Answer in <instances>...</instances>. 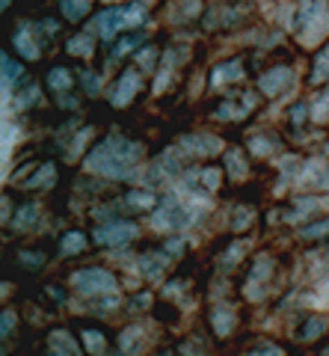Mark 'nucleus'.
Listing matches in <instances>:
<instances>
[{"label":"nucleus","instance_id":"nucleus-26","mask_svg":"<svg viewBox=\"0 0 329 356\" xmlns=\"http://www.w3.org/2000/svg\"><path fill=\"white\" fill-rule=\"evenodd\" d=\"M15 327V312H3V327H0V332H3V339L9 336V330Z\"/></svg>","mask_w":329,"mask_h":356},{"label":"nucleus","instance_id":"nucleus-15","mask_svg":"<svg viewBox=\"0 0 329 356\" xmlns=\"http://www.w3.org/2000/svg\"><path fill=\"white\" fill-rule=\"evenodd\" d=\"M83 247H86V238L81 232H69V235L62 238V255H78Z\"/></svg>","mask_w":329,"mask_h":356},{"label":"nucleus","instance_id":"nucleus-6","mask_svg":"<svg viewBox=\"0 0 329 356\" xmlns=\"http://www.w3.org/2000/svg\"><path fill=\"white\" fill-rule=\"evenodd\" d=\"M270 270H273L270 259H258V261H255V270H252V285H246V294H249L252 300H261V297H264V288H261V285L270 280Z\"/></svg>","mask_w":329,"mask_h":356},{"label":"nucleus","instance_id":"nucleus-13","mask_svg":"<svg viewBox=\"0 0 329 356\" xmlns=\"http://www.w3.org/2000/svg\"><path fill=\"white\" fill-rule=\"evenodd\" d=\"M125 205L134 208V211H146V208L155 205V193H149V191H134V193H128Z\"/></svg>","mask_w":329,"mask_h":356},{"label":"nucleus","instance_id":"nucleus-11","mask_svg":"<svg viewBox=\"0 0 329 356\" xmlns=\"http://www.w3.org/2000/svg\"><path fill=\"white\" fill-rule=\"evenodd\" d=\"M214 330L217 336H228L235 330V312L232 309H217L214 312Z\"/></svg>","mask_w":329,"mask_h":356},{"label":"nucleus","instance_id":"nucleus-22","mask_svg":"<svg viewBox=\"0 0 329 356\" xmlns=\"http://www.w3.org/2000/svg\"><path fill=\"white\" fill-rule=\"evenodd\" d=\"M51 341L53 344H57V348L60 350H69V353H78V344H74L69 336H65V332H53V336H51Z\"/></svg>","mask_w":329,"mask_h":356},{"label":"nucleus","instance_id":"nucleus-9","mask_svg":"<svg viewBox=\"0 0 329 356\" xmlns=\"http://www.w3.org/2000/svg\"><path fill=\"white\" fill-rule=\"evenodd\" d=\"M137 86H140V81H137V74H125L122 77V81H119V89H116V92H113V104L116 107H122V104H128L130 102V95H134L137 92Z\"/></svg>","mask_w":329,"mask_h":356},{"label":"nucleus","instance_id":"nucleus-8","mask_svg":"<svg viewBox=\"0 0 329 356\" xmlns=\"http://www.w3.org/2000/svg\"><path fill=\"white\" fill-rule=\"evenodd\" d=\"M288 81H291V72L288 69H276V72H270V74L261 77V89L276 95V92H282V89L288 86Z\"/></svg>","mask_w":329,"mask_h":356},{"label":"nucleus","instance_id":"nucleus-5","mask_svg":"<svg viewBox=\"0 0 329 356\" xmlns=\"http://www.w3.org/2000/svg\"><path fill=\"white\" fill-rule=\"evenodd\" d=\"M137 21H142V13L137 6L134 9H107L101 15V33H104V39H113L119 27L137 24Z\"/></svg>","mask_w":329,"mask_h":356},{"label":"nucleus","instance_id":"nucleus-29","mask_svg":"<svg viewBox=\"0 0 329 356\" xmlns=\"http://www.w3.org/2000/svg\"><path fill=\"white\" fill-rule=\"evenodd\" d=\"M181 247H184V243H181V241H169V243H167V250H169V255H175V252H181Z\"/></svg>","mask_w":329,"mask_h":356},{"label":"nucleus","instance_id":"nucleus-3","mask_svg":"<svg viewBox=\"0 0 329 356\" xmlns=\"http://www.w3.org/2000/svg\"><path fill=\"white\" fill-rule=\"evenodd\" d=\"M71 285L78 288V291L83 297H95V294H113L119 282H116V276L110 273V270H98V267H90V270H78L71 276Z\"/></svg>","mask_w":329,"mask_h":356},{"label":"nucleus","instance_id":"nucleus-2","mask_svg":"<svg viewBox=\"0 0 329 356\" xmlns=\"http://www.w3.org/2000/svg\"><path fill=\"white\" fill-rule=\"evenodd\" d=\"M196 220V211L187 202H175V199H167L160 202L158 211L151 214V226L158 232H169V229H187Z\"/></svg>","mask_w":329,"mask_h":356},{"label":"nucleus","instance_id":"nucleus-18","mask_svg":"<svg viewBox=\"0 0 329 356\" xmlns=\"http://www.w3.org/2000/svg\"><path fill=\"white\" fill-rule=\"evenodd\" d=\"M323 330H326V321H323V318H312L309 324H305V330H303V339H305V341H312V339L321 336Z\"/></svg>","mask_w":329,"mask_h":356},{"label":"nucleus","instance_id":"nucleus-19","mask_svg":"<svg viewBox=\"0 0 329 356\" xmlns=\"http://www.w3.org/2000/svg\"><path fill=\"white\" fill-rule=\"evenodd\" d=\"M329 232V220H321V222H312V226L300 229V238H321Z\"/></svg>","mask_w":329,"mask_h":356},{"label":"nucleus","instance_id":"nucleus-7","mask_svg":"<svg viewBox=\"0 0 329 356\" xmlns=\"http://www.w3.org/2000/svg\"><path fill=\"white\" fill-rule=\"evenodd\" d=\"M181 146L190 149V154H217L219 140H214V137H184Z\"/></svg>","mask_w":329,"mask_h":356},{"label":"nucleus","instance_id":"nucleus-27","mask_svg":"<svg viewBox=\"0 0 329 356\" xmlns=\"http://www.w3.org/2000/svg\"><path fill=\"white\" fill-rule=\"evenodd\" d=\"M3 77H6V81H9V77H18V65L9 63V57L3 60Z\"/></svg>","mask_w":329,"mask_h":356},{"label":"nucleus","instance_id":"nucleus-25","mask_svg":"<svg viewBox=\"0 0 329 356\" xmlns=\"http://www.w3.org/2000/svg\"><path fill=\"white\" fill-rule=\"evenodd\" d=\"M309 181L317 187V191H329V166H326V170L317 172L314 178H309Z\"/></svg>","mask_w":329,"mask_h":356},{"label":"nucleus","instance_id":"nucleus-21","mask_svg":"<svg viewBox=\"0 0 329 356\" xmlns=\"http://www.w3.org/2000/svg\"><path fill=\"white\" fill-rule=\"evenodd\" d=\"M48 81H51L53 89H69V86H71V83H69V72H65V69H53Z\"/></svg>","mask_w":329,"mask_h":356},{"label":"nucleus","instance_id":"nucleus-28","mask_svg":"<svg viewBox=\"0 0 329 356\" xmlns=\"http://www.w3.org/2000/svg\"><path fill=\"white\" fill-rule=\"evenodd\" d=\"M249 356H282L279 348H264V350H252Z\"/></svg>","mask_w":329,"mask_h":356},{"label":"nucleus","instance_id":"nucleus-20","mask_svg":"<svg viewBox=\"0 0 329 356\" xmlns=\"http://www.w3.org/2000/svg\"><path fill=\"white\" fill-rule=\"evenodd\" d=\"M62 9L69 18H81L86 13V0H62Z\"/></svg>","mask_w":329,"mask_h":356},{"label":"nucleus","instance_id":"nucleus-32","mask_svg":"<svg viewBox=\"0 0 329 356\" xmlns=\"http://www.w3.org/2000/svg\"><path fill=\"white\" fill-rule=\"evenodd\" d=\"M326 356H329V350H326Z\"/></svg>","mask_w":329,"mask_h":356},{"label":"nucleus","instance_id":"nucleus-12","mask_svg":"<svg viewBox=\"0 0 329 356\" xmlns=\"http://www.w3.org/2000/svg\"><path fill=\"white\" fill-rule=\"evenodd\" d=\"M36 217H39V208H36V202H30V205H24V208H18L12 226H15V229H30V226H36Z\"/></svg>","mask_w":329,"mask_h":356},{"label":"nucleus","instance_id":"nucleus-4","mask_svg":"<svg viewBox=\"0 0 329 356\" xmlns=\"http://www.w3.org/2000/svg\"><path fill=\"white\" fill-rule=\"evenodd\" d=\"M140 235V229L128 220H113V222H104V226L95 229V241L98 243H107V247H125Z\"/></svg>","mask_w":329,"mask_h":356},{"label":"nucleus","instance_id":"nucleus-30","mask_svg":"<svg viewBox=\"0 0 329 356\" xmlns=\"http://www.w3.org/2000/svg\"><path fill=\"white\" fill-rule=\"evenodd\" d=\"M21 259H24L27 264H39V261H42V255H21Z\"/></svg>","mask_w":329,"mask_h":356},{"label":"nucleus","instance_id":"nucleus-16","mask_svg":"<svg viewBox=\"0 0 329 356\" xmlns=\"http://www.w3.org/2000/svg\"><path fill=\"white\" fill-rule=\"evenodd\" d=\"M51 181H53V163H45L39 170V175H33V181H27V187L33 191V187H51Z\"/></svg>","mask_w":329,"mask_h":356},{"label":"nucleus","instance_id":"nucleus-17","mask_svg":"<svg viewBox=\"0 0 329 356\" xmlns=\"http://www.w3.org/2000/svg\"><path fill=\"white\" fill-rule=\"evenodd\" d=\"M228 172H232V178L235 181H240V178L246 175V166H244V161H240V154L237 152H228Z\"/></svg>","mask_w":329,"mask_h":356},{"label":"nucleus","instance_id":"nucleus-24","mask_svg":"<svg viewBox=\"0 0 329 356\" xmlns=\"http://www.w3.org/2000/svg\"><path fill=\"white\" fill-rule=\"evenodd\" d=\"M244 250H246V243H232V247H228V259H223V267H235L237 259L244 255Z\"/></svg>","mask_w":329,"mask_h":356},{"label":"nucleus","instance_id":"nucleus-23","mask_svg":"<svg viewBox=\"0 0 329 356\" xmlns=\"http://www.w3.org/2000/svg\"><path fill=\"white\" fill-rule=\"evenodd\" d=\"M249 222H252V211H249V208H237V211H235V220H232V229L240 232V229H246Z\"/></svg>","mask_w":329,"mask_h":356},{"label":"nucleus","instance_id":"nucleus-10","mask_svg":"<svg viewBox=\"0 0 329 356\" xmlns=\"http://www.w3.org/2000/svg\"><path fill=\"white\" fill-rule=\"evenodd\" d=\"M167 255H155V252H149V255H142L140 259V267H142V273L149 276V280H158V276L163 273V267H167Z\"/></svg>","mask_w":329,"mask_h":356},{"label":"nucleus","instance_id":"nucleus-14","mask_svg":"<svg viewBox=\"0 0 329 356\" xmlns=\"http://www.w3.org/2000/svg\"><path fill=\"white\" fill-rule=\"evenodd\" d=\"M83 344H86V350H90L92 356L104 353V336L98 330H83Z\"/></svg>","mask_w":329,"mask_h":356},{"label":"nucleus","instance_id":"nucleus-1","mask_svg":"<svg viewBox=\"0 0 329 356\" xmlns=\"http://www.w3.org/2000/svg\"><path fill=\"white\" fill-rule=\"evenodd\" d=\"M142 158V146L140 143H130L125 137H107L101 146H98L90 158H86V170L98 172V175H107V178H130V170L140 163Z\"/></svg>","mask_w":329,"mask_h":356},{"label":"nucleus","instance_id":"nucleus-31","mask_svg":"<svg viewBox=\"0 0 329 356\" xmlns=\"http://www.w3.org/2000/svg\"><path fill=\"white\" fill-rule=\"evenodd\" d=\"M53 356H69V350H65V353H62V350H60V353H53Z\"/></svg>","mask_w":329,"mask_h":356},{"label":"nucleus","instance_id":"nucleus-33","mask_svg":"<svg viewBox=\"0 0 329 356\" xmlns=\"http://www.w3.org/2000/svg\"><path fill=\"white\" fill-rule=\"evenodd\" d=\"M326 152H329V149H326Z\"/></svg>","mask_w":329,"mask_h":356}]
</instances>
